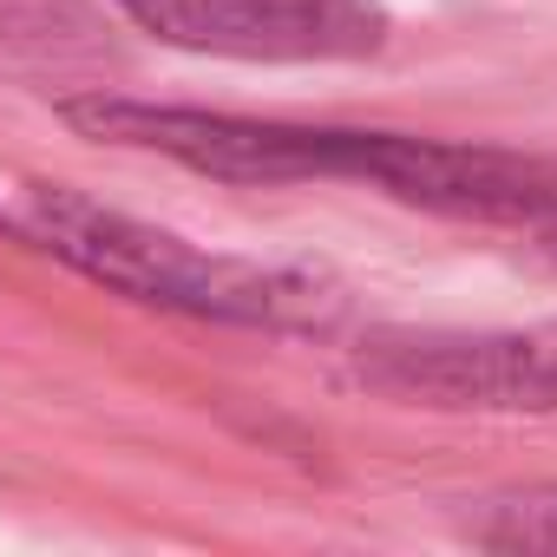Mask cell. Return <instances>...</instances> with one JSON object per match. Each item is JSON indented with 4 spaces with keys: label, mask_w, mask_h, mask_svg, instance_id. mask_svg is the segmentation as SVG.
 Masks as SVG:
<instances>
[{
    "label": "cell",
    "mask_w": 557,
    "mask_h": 557,
    "mask_svg": "<svg viewBox=\"0 0 557 557\" xmlns=\"http://www.w3.org/2000/svg\"><path fill=\"white\" fill-rule=\"evenodd\" d=\"M60 119L119 151L171 158L210 184H368L394 203L466 216V223H518L537 230L557 216V158L505 151V145H453L413 132L368 125H302V119H249L210 106H164L132 92H79L60 99Z\"/></svg>",
    "instance_id": "obj_1"
},
{
    "label": "cell",
    "mask_w": 557,
    "mask_h": 557,
    "mask_svg": "<svg viewBox=\"0 0 557 557\" xmlns=\"http://www.w3.org/2000/svg\"><path fill=\"white\" fill-rule=\"evenodd\" d=\"M0 236H21L27 249L66 262L73 275L125 302L190 322L262 335H335L348 322V289L329 283L322 269L203 249L177 230H158L132 210L40 177H0Z\"/></svg>",
    "instance_id": "obj_2"
},
{
    "label": "cell",
    "mask_w": 557,
    "mask_h": 557,
    "mask_svg": "<svg viewBox=\"0 0 557 557\" xmlns=\"http://www.w3.org/2000/svg\"><path fill=\"white\" fill-rule=\"evenodd\" d=\"M355 381L433 413H557V329H381Z\"/></svg>",
    "instance_id": "obj_3"
},
{
    "label": "cell",
    "mask_w": 557,
    "mask_h": 557,
    "mask_svg": "<svg viewBox=\"0 0 557 557\" xmlns=\"http://www.w3.org/2000/svg\"><path fill=\"white\" fill-rule=\"evenodd\" d=\"M119 14L164 47L256 66L374 60L394 40L387 0H119Z\"/></svg>",
    "instance_id": "obj_4"
},
{
    "label": "cell",
    "mask_w": 557,
    "mask_h": 557,
    "mask_svg": "<svg viewBox=\"0 0 557 557\" xmlns=\"http://www.w3.org/2000/svg\"><path fill=\"white\" fill-rule=\"evenodd\" d=\"M466 537L485 550H557V485L479 498V511L466 518Z\"/></svg>",
    "instance_id": "obj_5"
},
{
    "label": "cell",
    "mask_w": 557,
    "mask_h": 557,
    "mask_svg": "<svg viewBox=\"0 0 557 557\" xmlns=\"http://www.w3.org/2000/svg\"><path fill=\"white\" fill-rule=\"evenodd\" d=\"M537 249H544V262L557 269V216H550V223H537Z\"/></svg>",
    "instance_id": "obj_6"
}]
</instances>
